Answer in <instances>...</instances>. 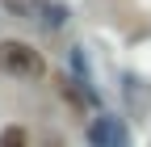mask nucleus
<instances>
[{"label":"nucleus","instance_id":"5","mask_svg":"<svg viewBox=\"0 0 151 147\" xmlns=\"http://www.w3.org/2000/svg\"><path fill=\"white\" fill-rule=\"evenodd\" d=\"M46 147H63V143H59V139H55V135H50V139H46Z\"/></svg>","mask_w":151,"mask_h":147},{"label":"nucleus","instance_id":"4","mask_svg":"<svg viewBox=\"0 0 151 147\" xmlns=\"http://www.w3.org/2000/svg\"><path fill=\"white\" fill-rule=\"evenodd\" d=\"M0 147H29V135L21 126H4V130H0Z\"/></svg>","mask_w":151,"mask_h":147},{"label":"nucleus","instance_id":"1","mask_svg":"<svg viewBox=\"0 0 151 147\" xmlns=\"http://www.w3.org/2000/svg\"><path fill=\"white\" fill-rule=\"evenodd\" d=\"M0 71H9V76H17V80H38L46 71V63H42V55H38L29 42L9 38V42H0Z\"/></svg>","mask_w":151,"mask_h":147},{"label":"nucleus","instance_id":"3","mask_svg":"<svg viewBox=\"0 0 151 147\" xmlns=\"http://www.w3.org/2000/svg\"><path fill=\"white\" fill-rule=\"evenodd\" d=\"M126 105L134 114H147V84L139 76H126Z\"/></svg>","mask_w":151,"mask_h":147},{"label":"nucleus","instance_id":"2","mask_svg":"<svg viewBox=\"0 0 151 147\" xmlns=\"http://www.w3.org/2000/svg\"><path fill=\"white\" fill-rule=\"evenodd\" d=\"M88 143L92 147H126V126L118 118L101 114V118H92V126H88Z\"/></svg>","mask_w":151,"mask_h":147}]
</instances>
